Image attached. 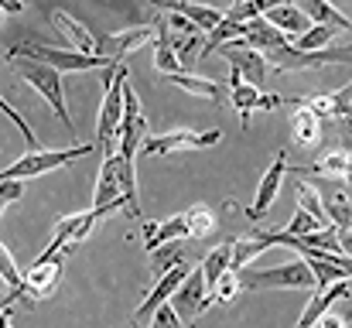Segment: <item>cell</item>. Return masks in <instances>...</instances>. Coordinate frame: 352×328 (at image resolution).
I'll list each match as a JSON object with an SVG mask.
<instances>
[{
    "label": "cell",
    "mask_w": 352,
    "mask_h": 328,
    "mask_svg": "<svg viewBox=\"0 0 352 328\" xmlns=\"http://www.w3.org/2000/svg\"><path fill=\"white\" fill-rule=\"evenodd\" d=\"M7 69L24 83L31 86L48 107L55 109L58 123L69 127V137H76V123L69 116V107H65V86H62V72H55L52 65L45 62H34V58H21V55H7Z\"/></svg>",
    "instance_id": "obj_1"
},
{
    "label": "cell",
    "mask_w": 352,
    "mask_h": 328,
    "mask_svg": "<svg viewBox=\"0 0 352 328\" xmlns=\"http://www.w3.org/2000/svg\"><path fill=\"white\" fill-rule=\"evenodd\" d=\"M130 79V69L117 62L110 65V79H107V93H103V107H100V127H96V151L103 157H110L117 151V130L123 120V83Z\"/></svg>",
    "instance_id": "obj_2"
},
{
    "label": "cell",
    "mask_w": 352,
    "mask_h": 328,
    "mask_svg": "<svg viewBox=\"0 0 352 328\" xmlns=\"http://www.w3.org/2000/svg\"><path fill=\"white\" fill-rule=\"evenodd\" d=\"M7 55L45 62L55 72H89V69H110V65H117V62L100 58V55H79L72 48H52V45H38V41H17V45L7 48Z\"/></svg>",
    "instance_id": "obj_3"
},
{
    "label": "cell",
    "mask_w": 352,
    "mask_h": 328,
    "mask_svg": "<svg viewBox=\"0 0 352 328\" xmlns=\"http://www.w3.org/2000/svg\"><path fill=\"white\" fill-rule=\"evenodd\" d=\"M267 69L277 72H305V69H322V65H349V38L342 45L322 48V52H298L294 45H280L263 55Z\"/></svg>",
    "instance_id": "obj_4"
},
{
    "label": "cell",
    "mask_w": 352,
    "mask_h": 328,
    "mask_svg": "<svg viewBox=\"0 0 352 328\" xmlns=\"http://www.w3.org/2000/svg\"><path fill=\"white\" fill-rule=\"evenodd\" d=\"M96 144H76L69 151H28L24 157H17L10 168L0 171V182H28V178H38V175H48L55 168H65L72 164L76 157H86L93 154Z\"/></svg>",
    "instance_id": "obj_5"
},
{
    "label": "cell",
    "mask_w": 352,
    "mask_h": 328,
    "mask_svg": "<svg viewBox=\"0 0 352 328\" xmlns=\"http://www.w3.org/2000/svg\"><path fill=\"white\" fill-rule=\"evenodd\" d=\"M243 291H270V287H287V291H315V277L308 263L298 256L291 263L270 267V270H239Z\"/></svg>",
    "instance_id": "obj_6"
},
{
    "label": "cell",
    "mask_w": 352,
    "mask_h": 328,
    "mask_svg": "<svg viewBox=\"0 0 352 328\" xmlns=\"http://www.w3.org/2000/svg\"><path fill=\"white\" fill-rule=\"evenodd\" d=\"M223 140V130H168V133H157V137H144L137 154H147V157H168V154H178V151H206V147H216Z\"/></svg>",
    "instance_id": "obj_7"
},
{
    "label": "cell",
    "mask_w": 352,
    "mask_h": 328,
    "mask_svg": "<svg viewBox=\"0 0 352 328\" xmlns=\"http://www.w3.org/2000/svg\"><path fill=\"white\" fill-rule=\"evenodd\" d=\"M72 250H58V253H41L28 274H21V301H41L55 291L62 270H65V256Z\"/></svg>",
    "instance_id": "obj_8"
},
{
    "label": "cell",
    "mask_w": 352,
    "mask_h": 328,
    "mask_svg": "<svg viewBox=\"0 0 352 328\" xmlns=\"http://www.w3.org/2000/svg\"><path fill=\"white\" fill-rule=\"evenodd\" d=\"M168 305L175 308V315L182 318L185 328L195 325V322L206 315V308L212 305V301H209V291H206V281H202V270H188L185 281L178 284V291L171 294Z\"/></svg>",
    "instance_id": "obj_9"
},
{
    "label": "cell",
    "mask_w": 352,
    "mask_h": 328,
    "mask_svg": "<svg viewBox=\"0 0 352 328\" xmlns=\"http://www.w3.org/2000/svg\"><path fill=\"white\" fill-rule=\"evenodd\" d=\"M192 270V263L188 260H182V263H175L171 270H164L161 277H157V284L144 294V301L137 305V311L130 315V328H144L147 322H151V315L161 308V305H168L171 301V294L178 291V284L185 281V274Z\"/></svg>",
    "instance_id": "obj_10"
},
{
    "label": "cell",
    "mask_w": 352,
    "mask_h": 328,
    "mask_svg": "<svg viewBox=\"0 0 352 328\" xmlns=\"http://www.w3.org/2000/svg\"><path fill=\"white\" fill-rule=\"evenodd\" d=\"M311 188H315V195H318V202H322V212L325 219L336 226V229H342V226H352V202H349V182H336V178H311L308 182Z\"/></svg>",
    "instance_id": "obj_11"
},
{
    "label": "cell",
    "mask_w": 352,
    "mask_h": 328,
    "mask_svg": "<svg viewBox=\"0 0 352 328\" xmlns=\"http://www.w3.org/2000/svg\"><path fill=\"white\" fill-rule=\"evenodd\" d=\"M151 38H154V28L151 24L126 28V31H117V34H96V55L100 58H110V62H123L126 55H133L137 48H144Z\"/></svg>",
    "instance_id": "obj_12"
},
{
    "label": "cell",
    "mask_w": 352,
    "mask_h": 328,
    "mask_svg": "<svg viewBox=\"0 0 352 328\" xmlns=\"http://www.w3.org/2000/svg\"><path fill=\"white\" fill-rule=\"evenodd\" d=\"M284 175H287V151H277L274 164L267 168V175H263V178H260V185H256V199H253V206L246 209L250 222H260V219H263L267 212H270V209H274V202H277V192H280V182H284Z\"/></svg>",
    "instance_id": "obj_13"
},
{
    "label": "cell",
    "mask_w": 352,
    "mask_h": 328,
    "mask_svg": "<svg viewBox=\"0 0 352 328\" xmlns=\"http://www.w3.org/2000/svg\"><path fill=\"white\" fill-rule=\"evenodd\" d=\"M157 10H168V14H182L185 21H192L202 34L216 31L226 17V10L212 7V3H195V0H151Z\"/></svg>",
    "instance_id": "obj_14"
},
{
    "label": "cell",
    "mask_w": 352,
    "mask_h": 328,
    "mask_svg": "<svg viewBox=\"0 0 352 328\" xmlns=\"http://www.w3.org/2000/svg\"><path fill=\"white\" fill-rule=\"evenodd\" d=\"M216 52L230 62V69H233L246 86H256V89L263 86V79H267V62H263L260 52H253V48H239V45H219Z\"/></svg>",
    "instance_id": "obj_15"
},
{
    "label": "cell",
    "mask_w": 352,
    "mask_h": 328,
    "mask_svg": "<svg viewBox=\"0 0 352 328\" xmlns=\"http://www.w3.org/2000/svg\"><path fill=\"white\" fill-rule=\"evenodd\" d=\"M349 103H352L349 86H342V89H336V93H318V96L291 100V107L308 109V113H315L318 120H342V123H349Z\"/></svg>",
    "instance_id": "obj_16"
},
{
    "label": "cell",
    "mask_w": 352,
    "mask_h": 328,
    "mask_svg": "<svg viewBox=\"0 0 352 328\" xmlns=\"http://www.w3.org/2000/svg\"><path fill=\"white\" fill-rule=\"evenodd\" d=\"M140 229H144V246H147V253H154V250H157V246H164V243L192 239L185 212H178V216H171V219H161V222L144 219V222H140Z\"/></svg>",
    "instance_id": "obj_17"
},
{
    "label": "cell",
    "mask_w": 352,
    "mask_h": 328,
    "mask_svg": "<svg viewBox=\"0 0 352 328\" xmlns=\"http://www.w3.org/2000/svg\"><path fill=\"white\" fill-rule=\"evenodd\" d=\"M48 24L72 45V52H79V55H96V34H93L82 21H76L72 14L52 10V14H48Z\"/></svg>",
    "instance_id": "obj_18"
},
{
    "label": "cell",
    "mask_w": 352,
    "mask_h": 328,
    "mask_svg": "<svg viewBox=\"0 0 352 328\" xmlns=\"http://www.w3.org/2000/svg\"><path fill=\"white\" fill-rule=\"evenodd\" d=\"M263 21H267L274 31H280L291 45H294V41L311 28V21L298 10V3H294V0H291V3H277V7H270V10L263 14Z\"/></svg>",
    "instance_id": "obj_19"
},
{
    "label": "cell",
    "mask_w": 352,
    "mask_h": 328,
    "mask_svg": "<svg viewBox=\"0 0 352 328\" xmlns=\"http://www.w3.org/2000/svg\"><path fill=\"white\" fill-rule=\"evenodd\" d=\"M349 287L352 281H336V284H329V287H322L318 291V298H311L308 305H305V311H301V318L294 322V328H315V322L336 305V301H342V298H349Z\"/></svg>",
    "instance_id": "obj_20"
},
{
    "label": "cell",
    "mask_w": 352,
    "mask_h": 328,
    "mask_svg": "<svg viewBox=\"0 0 352 328\" xmlns=\"http://www.w3.org/2000/svg\"><path fill=\"white\" fill-rule=\"evenodd\" d=\"M171 86H178V89H185V93H192V96H199V100H209V103H226V96H230V89H226V83H216V79H206V76H195V72H175V76H164Z\"/></svg>",
    "instance_id": "obj_21"
},
{
    "label": "cell",
    "mask_w": 352,
    "mask_h": 328,
    "mask_svg": "<svg viewBox=\"0 0 352 328\" xmlns=\"http://www.w3.org/2000/svg\"><path fill=\"white\" fill-rule=\"evenodd\" d=\"M298 10L311 21V24H322V28H332V31H349V14H342L332 0H294Z\"/></svg>",
    "instance_id": "obj_22"
},
{
    "label": "cell",
    "mask_w": 352,
    "mask_h": 328,
    "mask_svg": "<svg viewBox=\"0 0 352 328\" xmlns=\"http://www.w3.org/2000/svg\"><path fill=\"white\" fill-rule=\"evenodd\" d=\"M270 246H267V239H263V229H256V232H250V236H239V239H230V270L239 274V270H246V263L250 260H256L260 253H267Z\"/></svg>",
    "instance_id": "obj_23"
},
{
    "label": "cell",
    "mask_w": 352,
    "mask_h": 328,
    "mask_svg": "<svg viewBox=\"0 0 352 328\" xmlns=\"http://www.w3.org/2000/svg\"><path fill=\"white\" fill-rule=\"evenodd\" d=\"M294 109H298V113H294V120H291V133H294L298 147H301V151H318V147H322V120L301 107H294Z\"/></svg>",
    "instance_id": "obj_24"
},
{
    "label": "cell",
    "mask_w": 352,
    "mask_h": 328,
    "mask_svg": "<svg viewBox=\"0 0 352 328\" xmlns=\"http://www.w3.org/2000/svg\"><path fill=\"white\" fill-rule=\"evenodd\" d=\"M226 89H230V96H226V103H233V109L239 113V123L243 127H250V116L256 113V100H260V89L256 86H246L239 76H230V83H226Z\"/></svg>",
    "instance_id": "obj_25"
},
{
    "label": "cell",
    "mask_w": 352,
    "mask_h": 328,
    "mask_svg": "<svg viewBox=\"0 0 352 328\" xmlns=\"http://www.w3.org/2000/svg\"><path fill=\"white\" fill-rule=\"evenodd\" d=\"M120 199V178H117V157H103L100 164V178H96V192H93V209L110 206Z\"/></svg>",
    "instance_id": "obj_26"
},
{
    "label": "cell",
    "mask_w": 352,
    "mask_h": 328,
    "mask_svg": "<svg viewBox=\"0 0 352 328\" xmlns=\"http://www.w3.org/2000/svg\"><path fill=\"white\" fill-rule=\"evenodd\" d=\"M202 281H206V291H212L216 287V281L230 270V239H223L219 246H212L209 250V256L202 260Z\"/></svg>",
    "instance_id": "obj_27"
},
{
    "label": "cell",
    "mask_w": 352,
    "mask_h": 328,
    "mask_svg": "<svg viewBox=\"0 0 352 328\" xmlns=\"http://www.w3.org/2000/svg\"><path fill=\"white\" fill-rule=\"evenodd\" d=\"M185 219H188V232H192V239H206L219 222H216V209H209V206H192V209H185Z\"/></svg>",
    "instance_id": "obj_28"
},
{
    "label": "cell",
    "mask_w": 352,
    "mask_h": 328,
    "mask_svg": "<svg viewBox=\"0 0 352 328\" xmlns=\"http://www.w3.org/2000/svg\"><path fill=\"white\" fill-rule=\"evenodd\" d=\"M336 34L339 31H332V28H322V24H311L298 41H294V48L298 52H322V48H332V41H336Z\"/></svg>",
    "instance_id": "obj_29"
},
{
    "label": "cell",
    "mask_w": 352,
    "mask_h": 328,
    "mask_svg": "<svg viewBox=\"0 0 352 328\" xmlns=\"http://www.w3.org/2000/svg\"><path fill=\"white\" fill-rule=\"evenodd\" d=\"M239 291H243V284H239V274L226 270V274L216 281V287L209 291V301H212V305H233L236 298H239Z\"/></svg>",
    "instance_id": "obj_30"
},
{
    "label": "cell",
    "mask_w": 352,
    "mask_h": 328,
    "mask_svg": "<svg viewBox=\"0 0 352 328\" xmlns=\"http://www.w3.org/2000/svg\"><path fill=\"white\" fill-rule=\"evenodd\" d=\"M298 209H305L318 226H332V222L325 219V212H322V202H318V195H315V188H311L308 182H298Z\"/></svg>",
    "instance_id": "obj_31"
},
{
    "label": "cell",
    "mask_w": 352,
    "mask_h": 328,
    "mask_svg": "<svg viewBox=\"0 0 352 328\" xmlns=\"http://www.w3.org/2000/svg\"><path fill=\"white\" fill-rule=\"evenodd\" d=\"M0 281L7 284L10 298H21V270H17V263H14V256L3 243H0Z\"/></svg>",
    "instance_id": "obj_32"
},
{
    "label": "cell",
    "mask_w": 352,
    "mask_h": 328,
    "mask_svg": "<svg viewBox=\"0 0 352 328\" xmlns=\"http://www.w3.org/2000/svg\"><path fill=\"white\" fill-rule=\"evenodd\" d=\"M185 260V253L178 250V243H164V246H157L154 253H151V267L157 270V274H164V270H171L175 263H182Z\"/></svg>",
    "instance_id": "obj_33"
},
{
    "label": "cell",
    "mask_w": 352,
    "mask_h": 328,
    "mask_svg": "<svg viewBox=\"0 0 352 328\" xmlns=\"http://www.w3.org/2000/svg\"><path fill=\"white\" fill-rule=\"evenodd\" d=\"M315 229H325V226H318L315 219L305 212V209H298V212H294V219H291L280 232H284V236H308V232H315Z\"/></svg>",
    "instance_id": "obj_34"
},
{
    "label": "cell",
    "mask_w": 352,
    "mask_h": 328,
    "mask_svg": "<svg viewBox=\"0 0 352 328\" xmlns=\"http://www.w3.org/2000/svg\"><path fill=\"white\" fill-rule=\"evenodd\" d=\"M0 113H3V116H7V120H10V123H14V127H17V130H21V137H24V140H28V147H31V151H34V144H38V137H34V130H31V127H28V123H24V116H21V113H17V109L10 107V103H7V100H3V96H0Z\"/></svg>",
    "instance_id": "obj_35"
},
{
    "label": "cell",
    "mask_w": 352,
    "mask_h": 328,
    "mask_svg": "<svg viewBox=\"0 0 352 328\" xmlns=\"http://www.w3.org/2000/svg\"><path fill=\"white\" fill-rule=\"evenodd\" d=\"M21 195H24V182H0V216L14 202H21Z\"/></svg>",
    "instance_id": "obj_36"
},
{
    "label": "cell",
    "mask_w": 352,
    "mask_h": 328,
    "mask_svg": "<svg viewBox=\"0 0 352 328\" xmlns=\"http://www.w3.org/2000/svg\"><path fill=\"white\" fill-rule=\"evenodd\" d=\"M147 328H185V325H182V318L175 315V308H171V305H161V308L151 315Z\"/></svg>",
    "instance_id": "obj_37"
},
{
    "label": "cell",
    "mask_w": 352,
    "mask_h": 328,
    "mask_svg": "<svg viewBox=\"0 0 352 328\" xmlns=\"http://www.w3.org/2000/svg\"><path fill=\"white\" fill-rule=\"evenodd\" d=\"M287 100L284 96H277V93H260V100H256V113H267V109H277L284 107Z\"/></svg>",
    "instance_id": "obj_38"
},
{
    "label": "cell",
    "mask_w": 352,
    "mask_h": 328,
    "mask_svg": "<svg viewBox=\"0 0 352 328\" xmlns=\"http://www.w3.org/2000/svg\"><path fill=\"white\" fill-rule=\"evenodd\" d=\"M315 328H346V318H339V315H332V311H325L318 322H315Z\"/></svg>",
    "instance_id": "obj_39"
},
{
    "label": "cell",
    "mask_w": 352,
    "mask_h": 328,
    "mask_svg": "<svg viewBox=\"0 0 352 328\" xmlns=\"http://www.w3.org/2000/svg\"><path fill=\"white\" fill-rule=\"evenodd\" d=\"M10 305H14V298L7 294V298L0 301V328H14L10 325Z\"/></svg>",
    "instance_id": "obj_40"
},
{
    "label": "cell",
    "mask_w": 352,
    "mask_h": 328,
    "mask_svg": "<svg viewBox=\"0 0 352 328\" xmlns=\"http://www.w3.org/2000/svg\"><path fill=\"white\" fill-rule=\"evenodd\" d=\"M24 3L21 0H0V14H21Z\"/></svg>",
    "instance_id": "obj_41"
},
{
    "label": "cell",
    "mask_w": 352,
    "mask_h": 328,
    "mask_svg": "<svg viewBox=\"0 0 352 328\" xmlns=\"http://www.w3.org/2000/svg\"><path fill=\"white\" fill-rule=\"evenodd\" d=\"M233 3H243V0H233Z\"/></svg>",
    "instance_id": "obj_42"
},
{
    "label": "cell",
    "mask_w": 352,
    "mask_h": 328,
    "mask_svg": "<svg viewBox=\"0 0 352 328\" xmlns=\"http://www.w3.org/2000/svg\"><path fill=\"white\" fill-rule=\"evenodd\" d=\"M0 17H3V14H0Z\"/></svg>",
    "instance_id": "obj_43"
}]
</instances>
